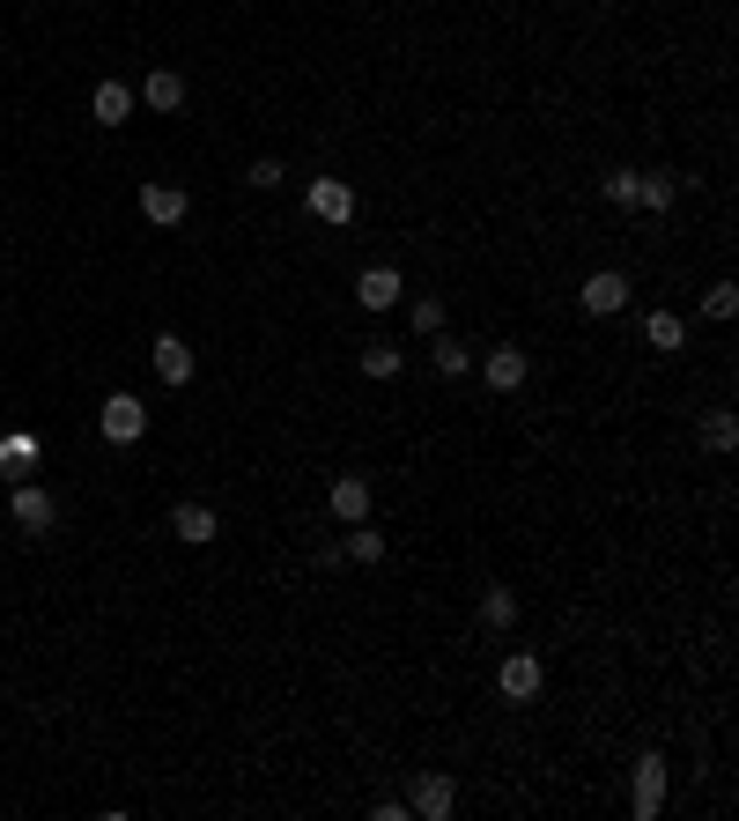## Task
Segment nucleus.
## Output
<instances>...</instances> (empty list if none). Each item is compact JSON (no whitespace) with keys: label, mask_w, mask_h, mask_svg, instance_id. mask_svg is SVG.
Masks as SVG:
<instances>
[{"label":"nucleus","mask_w":739,"mask_h":821,"mask_svg":"<svg viewBox=\"0 0 739 821\" xmlns=\"http://www.w3.org/2000/svg\"><path fill=\"white\" fill-rule=\"evenodd\" d=\"M303 207H311L319 223L347 230L355 223V185H347V178H311V185H303Z\"/></svg>","instance_id":"nucleus-1"},{"label":"nucleus","mask_w":739,"mask_h":821,"mask_svg":"<svg viewBox=\"0 0 739 821\" xmlns=\"http://www.w3.org/2000/svg\"><path fill=\"white\" fill-rule=\"evenodd\" d=\"M577 303H585L591 319H614V311H629V274H621V267H599V274H585V289H577Z\"/></svg>","instance_id":"nucleus-2"},{"label":"nucleus","mask_w":739,"mask_h":821,"mask_svg":"<svg viewBox=\"0 0 739 821\" xmlns=\"http://www.w3.org/2000/svg\"><path fill=\"white\" fill-rule=\"evenodd\" d=\"M97 423H104V445H141V437H148V407L133 393H111Z\"/></svg>","instance_id":"nucleus-3"},{"label":"nucleus","mask_w":739,"mask_h":821,"mask_svg":"<svg viewBox=\"0 0 739 821\" xmlns=\"http://www.w3.org/2000/svg\"><path fill=\"white\" fill-rule=\"evenodd\" d=\"M629 807H636V821H658V807H665V755H658V747H651V755H636Z\"/></svg>","instance_id":"nucleus-4"},{"label":"nucleus","mask_w":739,"mask_h":821,"mask_svg":"<svg viewBox=\"0 0 739 821\" xmlns=\"http://www.w3.org/2000/svg\"><path fill=\"white\" fill-rule=\"evenodd\" d=\"M141 215L156 230H178L185 215H193V200H185V185H163V178H148L141 185Z\"/></svg>","instance_id":"nucleus-5"},{"label":"nucleus","mask_w":739,"mask_h":821,"mask_svg":"<svg viewBox=\"0 0 739 821\" xmlns=\"http://www.w3.org/2000/svg\"><path fill=\"white\" fill-rule=\"evenodd\" d=\"M540 681H547V673H540V659H533V651H511V659H503V673H495V689H503L511 703H533V696H540Z\"/></svg>","instance_id":"nucleus-6"},{"label":"nucleus","mask_w":739,"mask_h":821,"mask_svg":"<svg viewBox=\"0 0 739 821\" xmlns=\"http://www.w3.org/2000/svg\"><path fill=\"white\" fill-rule=\"evenodd\" d=\"M15 525L45 541L52 525H60V503H52V489H38V481H23V489H15Z\"/></svg>","instance_id":"nucleus-7"},{"label":"nucleus","mask_w":739,"mask_h":821,"mask_svg":"<svg viewBox=\"0 0 739 821\" xmlns=\"http://www.w3.org/2000/svg\"><path fill=\"white\" fill-rule=\"evenodd\" d=\"M451 807H459V785H451L443 770H421L415 777V814L421 821H451Z\"/></svg>","instance_id":"nucleus-8"},{"label":"nucleus","mask_w":739,"mask_h":821,"mask_svg":"<svg viewBox=\"0 0 739 821\" xmlns=\"http://www.w3.org/2000/svg\"><path fill=\"white\" fill-rule=\"evenodd\" d=\"M325 511H333L341 525L370 519V481H363V473H333V489H325Z\"/></svg>","instance_id":"nucleus-9"},{"label":"nucleus","mask_w":739,"mask_h":821,"mask_svg":"<svg viewBox=\"0 0 739 821\" xmlns=\"http://www.w3.org/2000/svg\"><path fill=\"white\" fill-rule=\"evenodd\" d=\"M399 297H407V289H399V267H363V281H355V303H363V311H393Z\"/></svg>","instance_id":"nucleus-10"},{"label":"nucleus","mask_w":739,"mask_h":821,"mask_svg":"<svg viewBox=\"0 0 739 821\" xmlns=\"http://www.w3.org/2000/svg\"><path fill=\"white\" fill-rule=\"evenodd\" d=\"M525 371H533V363H525V355H517L511 341H503V349H489V355H481V377H489L495 393H517V385H525Z\"/></svg>","instance_id":"nucleus-11"},{"label":"nucleus","mask_w":739,"mask_h":821,"mask_svg":"<svg viewBox=\"0 0 739 821\" xmlns=\"http://www.w3.org/2000/svg\"><path fill=\"white\" fill-rule=\"evenodd\" d=\"M171 533H178L185 547H207V541L222 533V519L207 511V503H178V511H171Z\"/></svg>","instance_id":"nucleus-12"},{"label":"nucleus","mask_w":739,"mask_h":821,"mask_svg":"<svg viewBox=\"0 0 739 821\" xmlns=\"http://www.w3.org/2000/svg\"><path fill=\"white\" fill-rule=\"evenodd\" d=\"M673 200H681V178H673V171H643V178H636V193H629V207H651V215H665Z\"/></svg>","instance_id":"nucleus-13"},{"label":"nucleus","mask_w":739,"mask_h":821,"mask_svg":"<svg viewBox=\"0 0 739 821\" xmlns=\"http://www.w3.org/2000/svg\"><path fill=\"white\" fill-rule=\"evenodd\" d=\"M141 104H156V111H185V75H178V67H156V75L141 82Z\"/></svg>","instance_id":"nucleus-14"},{"label":"nucleus","mask_w":739,"mask_h":821,"mask_svg":"<svg viewBox=\"0 0 739 821\" xmlns=\"http://www.w3.org/2000/svg\"><path fill=\"white\" fill-rule=\"evenodd\" d=\"M89 111H97L104 126H126L133 119V89H126V82H97V89H89Z\"/></svg>","instance_id":"nucleus-15"},{"label":"nucleus","mask_w":739,"mask_h":821,"mask_svg":"<svg viewBox=\"0 0 739 821\" xmlns=\"http://www.w3.org/2000/svg\"><path fill=\"white\" fill-rule=\"evenodd\" d=\"M156 371H163V385H185L193 377V349L178 333H156Z\"/></svg>","instance_id":"nucleus-16"},{"label":"nucleus","mask_w":739,"mask_h":821,"mask_svg":"<svg viewBox=\"0 0 739 821\" xmlns=\"http://www.w3.org/2000/svg\"><path fill=\"white\" fill-rule=\"evenodd\" d=\"M481 622H489V629L517 622V593H511V585H481Z\"/></svg>","instance_id":"nucleus-17"},{"label":"nucleus","mask_w":739,"mask_h":821,"mask_svg":"<svg viewBox=\"0 0 739 821\" xmlns=\"http://www.w3.org/2000/svg\"><path fill=\"white\" fill-rule=\"evenodd\" d=\"M429 341H437V349H429V355H437V377H467V371H473V349H467V341H451V333H429Z\"/></svg>","instance_id":"nucleus-18"},{"label":"nucleus","mask_w":739,"mask_h":821,"mask_svg":"<svg viewBox=\"0 0 739 821\" xmlns=\"http://www.w3.org/2000/svg\"><path fill=\"white\" fill-rule=\"evenodd\" d=\"M643 341H651V349H658V355H673V349H681V341H688V326L673 319V311H651V319H643Z\"/></svg>","instance_id":"nucleus-19"},{"label":"nucleus","mask_w":739,"mask_h":821,"mask_svg":"<svg viewBox=\"0 0 739 821\" xmlns=\"http://www.w3.org/2000/svg\"><path fill=\"white\" fill-rule=\"evenodd\" d=\"M703 445H710V451H732V445H739L732 407H710V415H703Z\"/></svg>","instance_id":"nucleus-20"},{"label":"nucleus","mask_w":739,"mask_h":821,"mask_svg":"<svg viewBox=\"0 0 739 821\" xmlns=\"http://www.w3.org/2000/svg\"><path fill=\"white\" fill-rule=\"evenodd\" d=\"M347 555L355 563H385V533H370V519H355L347 525Z\"/></svg>","instance_id":"nucleus-21"},{"label":"nucleus","mask_w":739,"mask_h":821,"mask_svg":"<svg viewBox=\"0 0 739 821\" xmlns=\"http://www.w3.org/2000/svg\"><path fill=\"white\" fill-rule=\"evenodd\" d=\"M363 371H370V377H399V349H393V341H370V349H363Z\"/></svg>","instance_id":"nucleus-22"},{"label":"nucleus","mask_w":739,"mask_h":821,"mask_svg":"<svg viewBox=\"0 0 739 821\" xmlns=\"http://www.w3.org/2000/svg\"><path fill=\"white\" fill-rule=\"evenodd\" d=\"M703 311H710V319H732V311H739V281H710Z\"/></svg>","instance_id":"nucleus-23"},{"label":"nucleus","mask_w":739,"mask_h":821,"mask_svg":"<svg viewBox=\"0 0 739 821\" xmlns=\"http://www.w3.org/2000/svg\"><path fill=\"white\" fill-rule=\"evenodd\" d=\"M281 178H289V171H281V163H274V156H259V163H251V171H245V185H259V193H274V185H281Z\"/></svg>","instance_id":"nucleus-24"},{"label":"nucleus","mask_w":739,"mask_h":821,"mask_svg":"<svg viewBox=\"0 0 739 821\" xmlns=\"http://www.w3.org/2000/svg\"><path fill=\"white\" fill-rule=\"evenodd\" d=\"M30 459H38V437H8L0 445V467H30Z\"/></svg>","instance_id":"nucleus-25"},{"label":"nucleus","mask_w":739,"mask_h":821,"mask_svg":"<svg viewBox=\"0 0 739 821\" xmlns=\"http://www.w3.org/2000/svg\"><path fill=\"white\" fill-rule=\"evenodd\" d=\"M415 326H421V333H443V303L437 297H415Z\"/></svg>","instance_id":"nucleus-26"},{"label":"nucleus","mask_w":739,"mask_h":821,"mask_svg":"<svg viewBox=\"0 0 739 821\" xmlns=\"http://www.w3.org/2000/svg\"><path fill=\"white\" fill-rule=\"evenodd\" d=\"M629 193H636V171H607V200H614V207H629Z\"/></svg>","instance_id":"nucleus-27"}]
</instances>
